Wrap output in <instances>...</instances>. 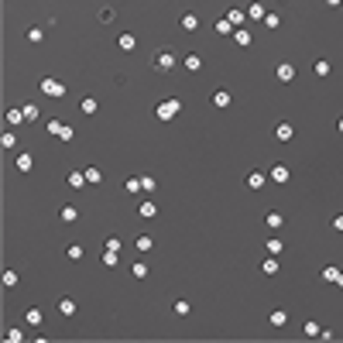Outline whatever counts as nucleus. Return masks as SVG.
<instances>
[{"label":"nucleus","instance_id":"1","mask_svg":"<svg viewBox=\"0 0 343 343\" xmlns=\"http://www.w3.org/2000/svg\"><path fill=\"white\" fill-rule=\"evenodd\" d=\"M155 72H172V69L179 66V52L175 48H168V45H161L155 55H151V62H148Z\"/></svg>","mask_w":343,"mask_h":343},{"label":"nucleus","instance_id":"2","mask_svg":"<svg viewBox=\"0 0 343 343\" xmlns=\"http://www.w3.org/2000/svg\"><path fill=\"white\" fill-rule=\"evenodd\" d=\"M179 110H182V100H179V96H168V100H161L158 106H155V117H158L161 124H168V120L179 117Z\"/></svg>","mask_w":343,"mask_h":343},{"label":"nucleus","instance_id":"3","mask_svg":"<svg viewBox=\"0 0 343 343\" xmlns=\"http://www.w3.org/2000/svg\"><path fill=\"white\" fill-rule=\"evenodd\" d=\"M38 90L45 93V96H52V100H62V96L69 93V86H66V82H58L55 76H45V79L38 82Z\"/></svg>","mask_w":343,"mask_h":343},{"label":"nucleus","instance_id":"4","mask_svg":"<svg viewBox=\"0 0 343 343\" xmlns=\"http://www.w3.org/2000/svg\"><path fill=\"white\" fill-rule=\"evenodd\" d=\"M288 175H292V172H288V165H285V161H274V165H271V172H268V179H271L274 185H285V182H288Z\"/></svg>","mask_w":343,"mask_h":343},{"label":"nucleus","instance_id":"5","mask_svg":"<svg viewBox=\"0 0 343 343\" xmlns=\"http://www.w3.org/2000/svg\"><path fill=\"white\" fill-rule=\"evenodd\" d=\"M274 79L278 82H295V66H292V62H278V66H274Z\"/></svg>","mask_w":343,"mask_h":343},{"label":"nucleus","instance_id":"6","mask_svg":"<svg viewBox=\"0 0 343 343\" xmlns=\"http://www.w3.org/2000/svg\"><path fill=\"white\" fill-rule=\"evenodd\" d=\"M209 100H213V106H217V110H227L230 103H233V93L220 86V90H213V96H209Z\"/></svg>","mask_w":343,"mask_h":343},{"label":"nucleus","instance_id":"7","mask_svg":"<svg viewBox=\"0 0 343 343\" xmlns=\"http://www.w3.org/2000/svg\"><path fill=\"white\" fill-rule=\"evenodd\" d=\"M179 28H182V31H189V34L199 31V14H196V11H185L182 17H179Z\"/></svg>","mask_w":343,"mask_h":343},{"label":"nucleus","instance_id":"8","mask_svg":"<svg viewBox=\"0 0 343 343\" xmlns=\"http://www.w3.org/2000/svg\"><path fill=\"white\" fill-rule=\"evenodd\" d=\"M233 45H240V48H251V41H254V34H251V28H233Z\"/></svg>","mask_w":343,"mask_h":343},{"label":"nucleus","instance_id":"9","mask_svg":"<svg viewBox=\"0 0 343 343\" xmlns=\"http://www.w3.org/2000/svg\"><path fill=\"white\" fill-rule=\"evenodd\" d=\"M55 309H58V316H66V319H72V316L79 312L76 298H69V295H66V298H58V306H55Z\"/></svg>","mask_w":343,"mask_h":343},{"label":"nucleus","instance_id":"10","mask_svg":"<svg viewBox=\"0 0 343 343\" xmlns=\"http://www.w3.org/2000/svg\"><path fill=\"white\" fill-rule=\"evenodd\" d=\"M292 137H295V127L288 124V120H282V124L274 127V141H282V144H288Z\"/></svg>","mask_w":343,"mask_h":343},{"label":"nucleus","instance_id":"11","mask_svg":"<svg viewBox=\"0 0 343 343\" xmlns=\"http://www.w3.org/2000/svg\"><path fill=\"white\" fill-rule=\"evenodd\" d=\"M117 48H120V52H134V48H137V34L120 31V34H117Z\"/></svg>","mask_w":343,"mask_h":343},{"label":"nucleus","instance_id":"12","mask_svg":"<svg viewBox=\"0 0 343 343\" xmlns=\"http://www.w3.org/2000/svg\"><path fill=\"white\" fill-rule=\"evenodd\" d=\"M182 69H185V72H199V69H203V55H199V52L182 55Z\"/></svg>","mask_w":343,"mask_h":343},{"label":"nucleus","instance_id":"13","mask_svg":"<svg viewBox=\"0 0 343 343\" xmlns=\"http://www.w3.org/2000/svg\"><path fill=\"white\" fill-rule=\"evenodd\" d=\"M24 323H28V326H41V323H45V312L38 306H28L24 309Z\"/></svg>","mask_w":343,"mask_h":343},{"label":"nucleus","instance_id":"14","mask_svg":"<svg viewBox=\"0 0 343 343\" xmlns=\"http://www.w3.org/2000/svg\"><path fill=\"white\" fill-rule=\"evenodd\" d=\"M268 323H271L274 330L288 326V309H271V312H268Z\"/></svg>","mask_w":343,"mask_h":343},{"label":"nucleus","instance_id":"15","mask_svg":"<svg viewBox=\"0 0 343 343\" xmlns=\"http://www.w3.org/2000/svg\"><path fill=\"white\" fill-rule=\"evenodd\" d=\"M4 120H7L11 127H21V124H28V117H24V110H21V106H11V110L4 114Z\"/></svg>","mask_w":343,"mask_h":343},{"label":"nucleus","instance_id":"16","mask_svg":"<svg viewBox=\"0 0 343 343\" xmlns=\"http://www.w3.org/2000/svg\"><path fill=\"white\" fill-rule=\"evenodd\" d=\"M223 17H227V21L233 24V28H244V24H247V11H240V7H230V11L223 14Z\"/></svg>","mask_w":343,"mask_h":343},{"label":"nucleus","instance_id":"17","mask_svg":"<svg viewBox=\"0 0 343 343\" xmlns=\"http://www.w3.org/2000/svg\"><path fill=\"white\" fill-rule=\"evenodd\" d=\"M14 168L21 172V175H28V172L34 168V158H31V155H28V151H21V155L14 158Z\"/></svg>","mask_w":343,"mask_h":343},{"label":"nucleus","instance_id":"18","mask_svg":"<svg viewBox=\"0 0 343 343\" xmlns=\"http://www.w3.org/2000/svg\"><path fill=\"white\" fill-rule=\"evenodd\" d=\"M264 14H268V7H264L261 0L247 4V21H264Z\"/></svg>","mask_w":343,"mask_h":343},{"label":"nucleus","instance_id":"19","mask_svg":"<svg viewBox=\"0 0 343 343\" xmlns=\"http://www.w3.org/2000/svg\"><path fill=\"white\" fill-rule=\"evenodd\" d=\"M264 227L268 230H282L285 227V217H282L278 209H271V213H264Z\"/></svg>","mask_w":343,"mask_h":343},{"label":"nucleus","instance_id":"20","mask_svg":"<svg viewBox=\"0 0 343 343\" xmlns=\"http://www.w3.org/2000/svg\"><path fill=\"white\" fill-rule=\"evenodd\" d=\"M137 217H141V220H155V217H158V206L151 203V199H144V203L137 206Z\"/></svg>","mask_w":343,"mask_h":343},{"label":"nucleus","instance_id":"21","mask_svg":"<svg viewBox=\"0 0 343 343\" xmlns=\"http://www.w3.org/2000/svg\"><path fill=\"white\" fill-rule=\"evenodd\" d=\"M58 220H62V223H76V220H79V209H76L72 203H66L62 209H58Z\"/></svg>","mask_w":343,"mask_h":343},{"label":"nucleus","instance_id":"22","mask_svg":"<svg viewBox=\"0 0 343 343\" xmlns=\"http://www.w3.org/2000/svg\"><path fill=\"white\" fill-rule=\"evenodd\" d=\"M312 72H316L319 79H326V76L333 72V62H330V58H316V62H312Z\"/></svg>","mask_w":343,"mask_h":343},{"label":"nucleus","instance_id":"23","mask_svg":"<svg viewBox=\"0 0 343 343\" xmlns=\"http://www.w3.org/2000/svg\"><path fill=\"white\" fill-rule=\"evenodd\" d=\"M66 182L72 185V189H86V185H90V182H86V172H69Z\"/></svg>","mask_w":343,"mask_h":343},{"label":"nucleus","instance_id":"24","mask_svg":"<svg viewBox=\"0 0 343 343\" xmlns=\"http://www.w3.org/2000/svg\"><path fill=\"white\" fill-rule=\"evenodd\" d=\"M79 110H82L86 117H93L96 110H100V103H96V96H82V100H79Z\"/></svg>","mask_w":343,"mask_h":343},{"label":"nucleus","instance_id":"25","mask_svg":"<svg viewBox=\"0 0 343 343\" xmlns=\"http://www.w3.org/2000/svg\"><path fill=\"white\" fill-rule=\"evenodd\" d=\"M24 38H28L31 45H41V41H45V28H38V24H34V28H28V31H24Z\"/></svg>","mask_w":343,"mask_h":343},{"label":"nucleus","instance_id":"26","mask_svg":"<svg viewBox=\"0 0 343 343\" xmlns=\"http://www.w3.org/2000/svg\"><path fill=\"white\" fill-rule=\"evenodd\" d=\"M151 247H155V240H151V237H148V233H141V237H137V240H134V251H137V254H148V251H151Z\"/></svg>","mask_w":343,"mask_h":343},{"label":"nucleus","instance_id":"27","mask_svg":"<svg viewBox=\"0 0 343 343\" xmlns=\"http://www.w3.org/2000/svg\"><path fill=\"white\" fill-rule=\"evenodd\" d=\"M0 148H4V151L17 148V134H14V131H4V134H0Z\"/></svg>","mask_w":343,"mask_h":343},{"label":"nucleus","instance_id":"28","mask_svg":"<svg viewBox=\"0 0 343 343\" xmlns=\"http://www.w3.org/2000/svg\"><path fill=\"white\" fill-rule=\"evenodd\" d=\"M264 182H268L264 172H251V175H247V185H251V189H264Z\"/></svg>","mask_w":343,"mask_h":343},{"label":"nucleus","instance_id":"29","mask_svg":"<svg viewBox=\"0 0 343 343\" xmlns=\"http://www.w3.org/2000/svg\"><path fill=\"white\" fill-rule=\"evenodd\" d=\"M117 264H120V251H110V247H106V251H103V268H117Z\"/></svg>","mask_w":343,"mask_h":343},{"label":"nucleus","instance_id":"30","mask_svg":"<svg viewBox=\"0 0 343 343\" xmlns=\"http://www.w3.org/2000/svg\"><path fill=\"white\" fill-rule=\"evenodd\" d=\"M261 271L264 274H278V258H274V254H268V258L261 261Z\"/></svg>","mask_w":343,"mask_h":343},{"label":"nucleus","instance_id":"31","mask_svg":"<svg viewBox=\"0 0 343 343\" xmlns=\"http://www.w3.org/2000/svg\"><path fill=\"white\" fill-rule=\"evenodd\" d=\"M66 258H69V261H82V258H86V251H82L79 244H69V247H66Z\"/></svg>","mask_w":343,"mask_h":343},{"label":"nucleus","instance_id":"32","mask_svg":"<svg viewBox=\"0 0 343 343\" xmlns=\"http://www.w3.org/2000/svg\"><path fill=\"white\" fill-rule=\"evenodd\" d=\"M0 282H4V288H14V285H17V282H21V274L14 271V268H7V271H4V278H0Z\"/></svg>","mask_w":343,"mask_h":343},{"label":"nucleus","instance_id":"33","mask_svg":"<svg viewBox=\"0 0 343 343\" xmlns=\"http://www.w3.org/2000/svg\"><path fill=\"white\" fill-rule=\"evenodd\" d=\"M131 274H134V278H148L151 268H148L144 261H134V264H131Z\"/></svg>","mask_w":343,"mask_h":343},{"label":"nucleus","instance_id":"34","mask_svg":"<svg viewBox=\"0 0 343 343\" xmlns=\"http://www.w3.org/2000/svg\"><path fill=\"white\" fill-rule=\"evenodd\" d=\"M82 172H86V182H90V185H100L103 182V172L100 168H93V165H90V168H82Z\"/></svg>","mask_w":343,"mask_h":343},{"label":"nucleus","instance_id":"35","mask_svg":"<svg viewBox=\"0 0 343 343\" xmlns=\"http://www.w3.org/2000/svg\"><path fill=\"white\" fill-rule=\"evenodd\" d=\"M336 278H340V268H336V264H326V268H323V282H333V285H336Z\"/></svg>","mask_w":343,"mask_h":343},{"label":"nucleus","instance_id":"36","mask_svg":"<svg viewBox=\"0 0 343 343\" xmlns=\"http://www.w3.org/2000/svg\"><path fill=\"white\" fill-rule=\"evenodd\" d=\"M4 340H7V343H21V340H24V330L11 326V330H4Z\"/></svg>","mask_w":343,"mask_h":343},{"label":"nucleus","instance_id":"37","mask_svg":"<svg viewBox=\"0 0 343 343\" xmlns=\"http://www.w3.org/2000/svg\"><path fill=\"white\" fill-rule=\"evenodd\" d=\"M172 309H175V316H189V312H192V306H189L185 298H175V302H172Z\"/></svg>","mask_w":343,"mask_h":343},{"label":"nucleus","instance_id":"38","mask_svg":"<svg viewBox=\"0 0 343 343\" xmlns=\"http://www.w3.org/2000/svg\"><path fill=\"white\" fill-rule=\"evenodd\" d=\"M217 34H223V38H230V34H233V24H230L227 17H220V21H217Z\"/></svg>","mask_w":343,"mask_h":343},{"label":"nucleus","instance_id":"39","mask_svg":"<svg viewBox=\"0 0 343 343\" xmlns=\"http://www.w3.org/2000/svg\"><path fill=\"white\" fill-rule=\"evenodd\" d=\"M264 247H268V254H274V258H278V254L285 251V244H282V240H278V237H271V240H268V244H264Z\"/></svg>","mask_w":343,"mask_h":343},{"label":"nucleus","instance_id":"40","mask_svg":"<svg viewBox=\"0 0 343 343\" xmlns=\"http://www.w3.org/2000/svg\"><path fill=\"white\" fill-rule=\"evenodd\" d=\"M319 330H323L319 323H316V319H309V323H306V330H302V333H306L309 340H316V336H319Z\"/></svg>","mask_w":343,"mask_h":343},{"label":"nucleus","instance_id":"41","mask_svg":"<svg viewBox=\"0 0 343 343\" xmlns=\"http://www.w3.org/2000/svg\"><path fill=\"white\" fill-rule=\"evenodd\" d=\"M21 110H24V117H28V124H34V120H38V106H34V103H24Z\"/></svg>","mask_w":343,"mask_h":343},{"label":"nucleus","instance_id":"42","mask_svg":"<svg viewBox=\"0 0 343 343\" xmlns=\"http://www.w3.org/2000/svg\"><path fill=\"white\" fill-rule=\"evenodd\" d=\"M278 24H282V17H278L274 11H268V14H264V28H271V31H274Z\"/></svg>","mask_w":343,"mask_h":343},{"label":"nucleus","instance_id":"43","mask_svg":"<svg viewBox=\"0 0 343 343\" xmlns=\"http://www.w3.org/2000/svg\"><path fill=\"white\" fill-rule=\"evenodd\" d=\"M72 137H76V127H72V124H66L62 131H58V141H66V144L72 141Z\"/></svg>","mask_w":343,"mask_h":343},{"label":"nucleus","instance_id":"44","mask_svg":"<svg viewBox=\"0 0 343 343\" xmlns=\"http://www.w3.org/2000/svg\"><path fill=\"white\" fill-rule=\"evenodd\" d=\"M155 179H151V175H141V189H144V192H155Z\"/></svg>","mask_w":343,"mask_h":343},{"label":"nucleus","instance_id":"45","mask_svg":"<svg viewBox=\"0 0 343 343\" xmlns=\"http://www.w3.org/2000/svg\"><path fill=\"white\" fill-rule=\"evenodd\" d=\"M124 192H141V179H127V185H124Z\"/></svg>","mask_w":343,"mask_h":343},{"label":"nucleus","instance_id":"46","mask_svg":"<svg viewBox=\"0 0 343 343\" xmlns=\"http://www.w3.org/2000/svg\"><path fill=\"white\" fill-rule=\"evenodd\" d=\"M62 127H66L62 120H48V124H45V131H48V134H55V137H58V131H62Z\"/></svg>","mask_w":343,"mask_h":343},{"label":"nucleus","instance_id":"47","mask_svg":"<svg viewBox=\"0 0 343 343\" xmlns=\"http://www.w3.org/2000/svg\"><path fill=\"white\" fill-rule=\"evenodd\" d=\"M106 247H110V251H124V240L120 237H106Z\"/></svg>","mask_w":343,"mask_h":343},{"label":"nucleus","instance_id":"48","mask_svg":"<svg viewBox=\"0 0 343 343\" xmlns=\"http://www.w3.org/2000/svg\"><path fill=\"white\" fill-rule=\"evenodd\" d=\"M330 227H333V230H336V233H343V213H336V217H333V220H330Z\"/></svg>","mask_w":343,"mask_h":343},{"label":"nucleus","instance_id":"49","mask_svg":"<svg viewBox=\"0 0 343 343\" xmlns=\"http://www.w3.org/2000/svg\"><path fill=\"white\" fill-rule=\"evenodd\" d=\"M100 21H103V24L114 21V7H103V11H100Z\"/></svg>","mask_w":343,"mask_h":343},{"label":"nucleus","instance_id":"50","mask_svg":"<svg viewBox=\"0 0 343 343\" xmlns=\"http://www.w3.org/2000/svg\"><path fill=\"white\" fill-rule=\"evenodd\" d=\"M326 4H330V7H343V0H326Z\"/></svg>","mask_w":343,"mask_h":343},{"label":"nucleus","instance_id":"51","mask_svg":"<svg viewBox=\"0 0 343 343\" xmlns=\"http://www.w3.org/2000/svg\"><path fill=\"white\" fill-rule=\"evenodd\" d=\"M336 131H340V134H343V117H336Z\"/></svg>","mask_w":343,"mask_h":343},{"label":"nucleus","instance_id":"52","mask_svg":"<svg viewBox=\"0 0 343 343\" xmlns=\"http://www.w3.org/2000/svg\"><path fill=\"white\" fill-rule=\"evenodd\" d=\"M336 285H340V288H343V271H340V278H336Z\"/></svg>","mask_w":343,"mask_h":343},{"label":"nucleus","instance_id":"53","mask_svg":"<svg viewBox=\"0 0 343 343\" xmlns=\"http://www.w3.org/2000/svg\"><path fill=\"white\" fill-rule=\"evenodd\" d=\"M278 4H285V0H278Z\"/></svg>","mask_w":343,"mask_h":343}]
</instances>
